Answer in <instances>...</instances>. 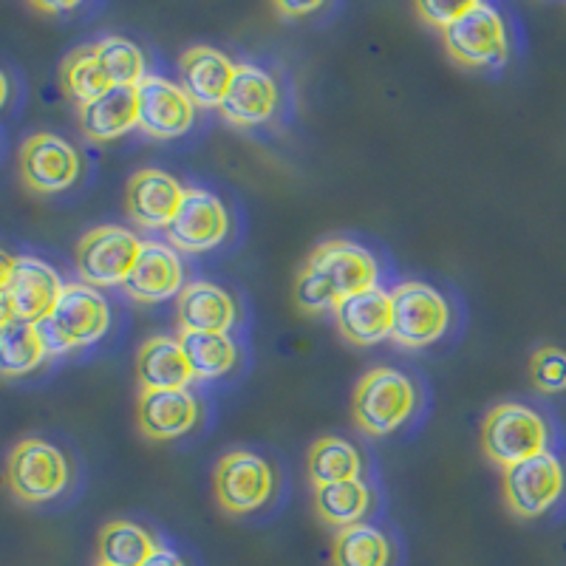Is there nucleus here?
Here are the masks:
<instances>
[{
  "mask_svg": "<svg viewBox=\"0 0 566 566\" xmlns=\"http://www.w3.org/2000/svg\"><path fill=\"white\" fill-rule=\"evenodd\" d=\"M380 264L360 244L346 239L323 241L295 281V303L303 312L337 310L348 295L377 286Z\"/></svg>",
  "mask_w": 566,
  "mask_h": 566,
  "instance_id": "f257e3e1",
  "label": "nucleus"
},
{
  "mask_svg": "<svg viewBox=\"0 0 566 566\" xmlns=\"http://www.w3.org/2000/svg\"><path fill=\"white\" fill-rule=\"evenodd\" d=\"M49 357L94 346L111 328V306L88 283H65L63 295L49 317L34 323Z\"/></svg>",
  "mask_w": 566,
  "mask_h": 566,
  "instance_id": "f03ea898",
  "label": "nucleus"
},
{
  "mask_svg": "<svg viewBox=\"0 0 566 566\" xmlns=\"http://www.w3.org/2000/svg\"><path fill=\"white\" fill-rule=\"evenodd\" d=\"M65 283L45 261L34 255H3L0 275V317L38 323L49 317L63 295Z\"/></svg>",
  "mask_w": 566,
  "mask_h": 566,
  "instance_id": "7ed1b4c3",
  "label": "nucleus"
},
{
  "mask_svg": "<svg viewBox=\"0 0 566 566\" xmlns=\"http://www.w3.org/2000/svg\"><path fill=\"white\" fill-rule=\"evenodd\" d=\"M442 40L457 63L473 69H495L507 63L510 38L502 12L482 0L462 3L457 18L442 29Z\"/></svg>",
  "mask_w": 566,
  "mask_h": 566,
  "instance_id": "20e7f679",
  "label": "nucleus"
},
{
  "mask_svg": "<svg viewBox=\"0 0 566 566\" xmlns=\"http://www.w3.org/2000/svg\"><path fill=\"white\" fill-rule=\"evenodd\" d=\"M354 419L371 437H386L411 419L417 408V388L411 377L397 368H374L357 382Z\"/></svg>",
  "mask_w": 566,
  "mask_h": 566,
  "instance_id": "39448f33",
  "label": "nucleus"
},
{
  "mask_svg": "<svg viewBox=\"0 0 566 566\" xmlns=\"http://www.w3.org/2000/svg\"><path fill=\"white\" fill-rule=\"evenodd\" d=\"M547 442V422L533 408L518 406V402H502L484 417L482 448L490 462L502 464L504 470L544 453Z\"/></svg>",
  "mask_w": 566,
  "mask_h": 566,
  "instance_id": "423d86ee",
  "label": "nucleus"
},
{
  "mask_svg": "<svg viewBox=\"0 0 566 566\" xmlns=\"http://www.w3.org/2000/svg\"><path fill=\"white\" fill-rule=\"evenodd\" d=\"M71 468L63 451L45 439H23L14 444L7 464V484L20 502H52L69 488Z\"/></svg>",
  "mask_w": 566,
  "mask_h": 566,
  "instance_id": "0eeeda50",
  "label": "nucleus"
},
{
  "mask_svg": "<svg viewBox=\"0 0 566 566\" xmlns=\"http://www.w3.org/2000/svg\"><path fill=\"white\" fill-rule=\"evenodd\" d=\"M391 340L402 348H424L442 340L451 326V306L422 281L399 283L391 290Z\"/></svg>",
  "mask_w": 566,
  "mask_h": 566,
  "instance_id": "6e6552de",
  "label": "nucleus"
},
{
  "mask_svg": "<svg viewBox=\"0 0 566 566\" xmlns=\"http://www.w3.org/2000/svg\"><path fill=\"white\" fill-rule=\"evenodd\" d=\"M566 488V468L555 453L544 451L504 470V502L518 518H538L558 504Z\"/></svg>",
  "mask_w": 566,
  "mask_h": 566,
  "instance_id": "1a4fd4ad",
  "label": "nucleus"
},
{
  "mask_svg": "<svg viewBox=\"0 0 566 566\" xmlns=\"http://www.w3.org/2000/svg\"><path fill=\"white\" fill-rule=\"evenodd\" d=\"M145 241L125 227H97L77 244V272L88 286H123Z\"/></svg>",
  "mask_w": 566,
  "mask_h": 566,
  "instance_id": "9d476101",
  "label": "nucleus"
},
{
  "mask_svg": "<svg viewBox=\"0 0 566 566\" xmlns=\"http://www.w3.org/2000/svg\"><path fill=\"white\" fill-rule=\"evenodd\" d=\"M212 490L224 513L247 515L270 502L275 476L270 464L255 453L232 451L221 459L212 473Z\"/></svg>",
  "mask_w": 566,
  "mask_h": 566,
  "instance_id": "9b49d317",
  "label": "nucleus"
},
{
  "mask_svg": "<svg viewBox=\"0 0 566 566\" xmlns=\"http://www.w3.org/2000/svg\"><path fill=\"white\" fill-rule=\"evenodd\" d=\"M80 170L77 148L57 134H34L20 148V179L40 196L69 190Z\"/></svg>",
  "mask_w": 566,
  "mask_h": 566,
  "instance_id": "f8f14e48",
  "label": "nucleus"
},
{
  "mask_svg": "<svg viewBox=\"0 0 566 566\" xmlns=\"http://www.w3.org/2000/svg\"><path fill=\"white\" fill-rule=\"evenodd\" d=\"M230 235V216L224 201L210 190L187 187L174 224L168 227V239L176 250L207 252L216 250Z\"/></svg>",
  "mask_w": 566,
  "mask_h": 566,
  "instance_id": "ddd939ff",
  "label": "nucleus"
},
{
  "mask_svg": "<svg viewBox=\"0 0 566 566\" xmlns=\"http://www.w3.org/2000/svg\"><path fill=\"white\" fill-rule=\"evenodd\" d=\"M139 99V130L156 139H176L187 134L196 119V103L181 83L148 74L136 85Z\"/></svg>",
  "mask_w": 566,
  "mask_h": 566,
  "instance_id": "4468645a",
  "label": "nucleus"
},
{
  "mask_svg": "<svg viewBox=\"0 0 566 566\" xmlns=\"http://www.w3.org/2000/svg\"><path fill=\"white\" fill-rule=\"evenodd\" d=\"M187 187H181L179 179L159 168H145L130 179L128 196V216L134 224L145 230H168L174 224L176 212H179L181 199H185Z\"/></svg>",
  "mask_w": 566,
  "mask_h": 566,
  "instance_id": "2eb2a0df",
  "label": "nucleus"
},
{
  "mask_svg": "<svg viewBox=\"0 0 566 566\" xmlns=\"http://www.w3.org/2000/svg\"><path fill=\"white\" fill-rule=\"evenodd\" d=\"M125 295L139 303H159L181 295L185 290V266L179 252L159 241H145L128 281L123 283Z\"/></svg>",
  "mask_w": 566,
  "mask_h": 566,
  "instance_id": "dca6fc26",
  "label": "nucleus"
},
{
  "mask_svg": "<svg viewBox=\"0 0 566 566\" xmlns=\"http://www.w3.org/2000/svg\"><path fill=\"white\" fill-rule=\"evenodd\" d=\"M277 108V85L272 74L258 65L241 63L235 69L230 91L221 103V116L235 128H255L272 119Z\"/></svg>",
  "mask_w": 566,
  "mask_h": 566,
  "instance_id": "f3484780",
  "label": "nucleus"
},
{
  "mask_svg": "<svg viewBox=\"0 0 566 566\" xmlns=\"http://www.w3.org/2000/svg\"><path fill=\"white\" fill-rule=\"evenodd\" d=\"M239 65L210 45H193L179 60L181 88L199 108H221Z\"/></svg>",
  "mask_w": 566,
  "mask_h": 566,
  "instance_id": "a211bd4d",
  "label": "nucleus"
},
{
  "mask_svg": "<svg viewBox=\"0 0 566 566\" xmlns=\"http://www.w3.org/2000/svg\"><path fill=\"white\" fill-rule=\"evenodd\" d=\"M335 321L340 335L354 346H374V343L391 340V292L374 286V290L343 297L337 303Z\"/></svg>",
  "mask_w": 566,
  "mask_h": 566,
  "instance_id": "6ab92c4d",
  "label": "nucleus"
},
{
  "mask_svg": "<svg viewBox=\"0 0 566 566\" xmlns=\"http://www.w3.org/2000/svg\"><path fill=\"white\" fill-rule=\"evenodd\" d=\"M139 431L154 442L181 437L199 422V402L187 388L181 391H142L136 402Z\"/></svg>",
  "mask_w": 566,
  "mask_h": 566,
  "instance_id": "aec40b11",
  "label": "nucleus"
},
{
  "mask_svg": "<svg viewBox=\"0 0 566 566\" xmlns=\"http://www.w3.org/2000/svg\"><path fill=\"white\" fill-rule=\"evenodd\" d=\"M193 368L179 337H150L136 354V382L142 391H181L190 386Z\"/></svg>",
  "mask_w": 566,
  "mask_h": 566,
  "instance_id": "412c9836",
  "label": "nucleus"
},
{
  "mask_svg": "<svg viewBox=\"0 0 566 566\" xmlns=\"http://www.w3.org/2000/svg\"><path fill=\"white\" fill-rule=\"evenodd\" d=\"M235 301L227 290L210 281L187 283L179 295L181 332H230L235 323Z\"/></svg>",
  "mask_w": 566,
  "mask_h": 566,
  "instance_id": "4be33fe9",
  "label": "nucleus"
},
{
  "mask_svg": "<svg viewBox=\"0 0 566 566\" xmlns=\"http://www.w3.org/2000/svg\"><path fill=\"white\" fill-rule=\"evenodd\" d=\"M80 125H83L85 136L97 142L119 139V136L130 134L139 128V99H136V88L130 85H114L97 97L94 103L80 108Z\"/></svg>",
  "mask_w": 566,
  "mask_h": 566,
  "instance_id": "5701e85b",
  "label": "nucleus"
},
{
  "mask_svg": "<svg viewBox=\"0 0 566 566\" xmlns=\"http://www.w3.org/2000/svg\"><path fill=\"white\" fill-rule=\"evenodd\" d=\"M368 507H371V490L366 488L363 479H346V482L315 488L317 515L337 530L360 524L366 518Z\"/></svg>",
  "mask_w": 566,
  "mask_h": 566,
  "instance_id": "b1692460",
  "label": "nucleus"
},
{
  "mask_svg": "<svg viewBox=\"0 0 566 566\" xmlns=\"http://www.w3.org/2000/svg\"><path fill=\"white\" fill-rule=\"evenodd\" d=\"M181 348L193 368L196 380H216L232 371L239 360V348L224 332H181Z\"/></svg>",
  "mask_w": 566,
  "mask_h": 566,
  "instance_id": "393cba45",
  "label": "nucleus"
},
{
  "mask_svg": "<svg viewBox=\"0 0 566 566\" xmlns=\"http://www.w3.org/2000/svg\"><path fill=\"white\" fill-rule=\"evenodd\" d=\"M156 547L154 535L136 522H114L99 533L97 558L103 566H142Z\"/></svg>",
  "mask_w": 566,
  "mask_h": 566,
  "instance_id": "a878e982",
  "label": "nucleus"
},
{
  "mask_svg": "<svg viewBox=\"0 0 566 566\" xmlns=\"http://www.w3.org/2000/svg\"><path fill=\"white\" fill-rule=\"evenodd\" d=\"M45 357L49 354L40 343L34 323H0V368H3V377H23V374L43 366Z\"/></svg>",
  "mask_w": 566,
  "mask_h": 566,
  "instance_id": "bb28decb",
  "label": "nucleus"
},
{
  "mask_svg": "<svg viewBox=\"0 0 566 566\" xmlns=\"http://www.w3.org/2000/svg\"><path fill=\"white\" fill-rule=\"evenodd\" d=\"M363 459L352 442L340 437H323L312 444L310 453V476L315 488L321 484L346 482V479H360Z\"/></svg>",
  "mask_w": 566,
  "mask_h": 566,
  "instance_id": "cd10ccee",
  "label": "nucleus"
},
{
  "mask_svg": "<svg viewBox=\"0 0 566 566\" xmlns=\"http://www.w3.org/2000/svg\"><path fill=\"white\" fill-rule=\"evenodd\" d=\"M332 558H335V566H388L391 544L382 530L360 522L337 533Z\"/></svg>",
  "mask_w": 566,
  "mask_h": 566,
  "instance_id": "c85d7f7f",
  "label": "nucleus"
},
{
  "mask_svg": "<svg viewBox=\"0 0 566 566\" xmlns=\"http://www.w3.org/2000/svg\"><path fill=\"white\" fill-rule=\"evenodd\" d=\"M94 49V57H97L99 69L108 77L111 88L114 85H136L148 77V65H145V54H142L139 45L128 38H119V34H108V38L97 40L91 45Z\"/></svg>",
  "mask_w": 566,
  "mask_h": 566,
  "instance_id": "c756f323",
  "label": "nucleus"
},
{
  "mask_svg": "<svg viewBox=\"0 0 566 566\" xmlns=\"http://www.w3.org/2000/svg\"><path fill=\"white\" fill-rule=\"evenodd\" d=\"M63 88L74 103L83 108V105L94 103L97 97H103L105 91L111 88L108 77L99 69L97 57H94V49L83 45L77 52H71L63 63Z\"/></svg>",
  "mask_w": 566,
  "mask_h": 566,
  "instance_id": "7c9ffc66",
  "label": "nucleus"
},
{
  "mask_svg": "<svg viewBox=\"0 0 566 566\" xmlns=\"http://www.w3.org/2000/svg\"><path fill=\"white\" fill-rule=\"evenodd\" d=\"M533 386L544 394L566 391V352L558 346H544L530 357Z\"/></svg>",
  "mask_w": 566,
  "mask_h": 566,
  "instance_id": "2f4dec72",
  "label": "nucleus"
},
{
  "mask_svg": "<svg viewBox=\"0 0 566 566\" xmlns=\"http://www.w3.org/2000/svg\"><path fill=\"white\" fill-rule=\"evenodd\" d=\"M462 3H437V0H419L417 12L422 14L424 23H433V27L444 29L459 14Z\"/></svg>",
  "mask_w": 566,
  "mask_h": 566,
  "instance_id": "473e14b6",
  "label": "nucleus"
},
{
  "mask_svg": "<svg viewBox=\"0 0 566 566\" xmlns=\"http://www.w3.org/2000/svg\"><path fill=\"white\" fill-rule=\"evenodd\" d=\"M142 566H185V560H181L179 553H174V549L161 547V544H159V547L150 553V558L145 560Z\"/></svg>",
  "mask_w": 566,
  "mask_h": 566,
  "instance_id": "72a5a7b5",
  "label": "nucleus"
},
{
  "mask_svg": "<svg viewBox=\"0 0 566 566\" xmlns=\"http://www.w3.org/2000/svg\"><path fill=\"white\" fill-rule=\"evenodd\" d=\"M321 9V3H275L277 14H286V18H303V14H312Z\"/></svg>",
  "mask_w": 566,
  "mask_h": 566,
  "instance_id": "f704fd0d",
  "label": "nucleus"
},
{
  "mask_svg": "<svg viewBox=\"0 0 566 566\" xmlns=\"http://www.w3.org/2000/svg\"><path fill=\"white\" fill-rule=\"evenodd\" d=\"M40 12H71L77 3H34Z\"/></svg>",
  "mask_w": 566,
  "mask_h": 566,
  "instance_id": "c9c22d12",
  "label": "nucleus"
},
{
  "mask_svg": "<svg viewBox=\"0 0 566 566\" xmlns=\"http://www.w3.org/2000/svg\"><path fill=\"white\" fill-rule=\"evenodd\" d=\"M97 566H103V564H97Z\"/></svg>",
  "mask_w": 566,
  "mask_h": 566,
  "instance_id": "e433bc0d",
  "label": "nucleus"
}]
</instances>
